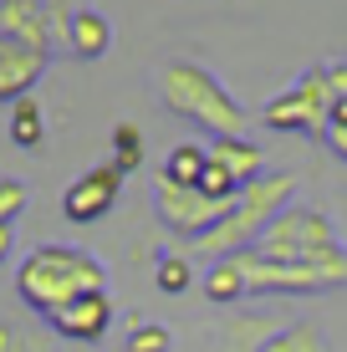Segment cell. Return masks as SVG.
<instances>
[{"label":"cell","mask_w":347,"mask_h":352,"mask_svg":"<svg viewBox=\"0 0 347 352\" xmlns=\"http://www.w3.org/2000/svg\"><path fill=\"white\" fill-rule=\"evenodd\" d=\"M92 291H107V265L87 245H62V240L36 245L16 271V296L36 317H56L62 307L92 296Z\"/></svg>","instance_id":"cell-1"},{"label":"cell","mask_w":347,"mask_h":352,"mask_svg":"<svg viewBox=\"0 0 347 352\" xmlns=\"http://www.w3.org/2000/svg\"><path fill=\"white\" fill-rule=\"evenodd\" d=\"M159 97L169 113L199 123L214 138H245V107L235 102V92L210 67L189 62V56H174V62L159 67Z\"/></svg>","instance_id":"cell-2"},{"label":"cell","mask_w":347,"mask_h":352,"mask_svg":"<svg viewBox=\"0 0 347 352\" xmlns=\"http://www.w3.org/2000/svg\"><path fill=\"white\" fill-rule=\"evenodd\" d=\"M296 194V174H286V168H266L260 179H250L240 189V199L225 210V220L210 230V235L194 240L199 256L210 261H230V256H245V250H256V240L271 230V220L291 204Z\"/></svg>","instance_id":"cell-3"},{"label":"cell","mask_w":347,"mask_h":352,"mask_svg":"<svg viewBox=\"0 0 347 352\" xmlns=\"http://www.w3.org/2000/svg\"><path fill=\"white\" fill-rule=\"evenodd\" d=\"M260 261L276 265H347V245L337 235V225L312 204H286L271 220V230L256 240Z\"/></svg>","instance_id":"cell-4"},{"label":"cell","mask_w":347,"mask_h":352,"mask_svg":"<svg viewBox=\"0 0 347 352\" xmlns=\"http://www.w3.org/2000/svg\"><path fill=\"white\" fill-rule=\"evenodd\" d=\"M260 123L271 133L327 138V128H332V77H327V67H306L286 92H276L260 107Z\"/></svg>","instance_id":"cell-5"},{"label":"cell","mask_w":347,"mask_h":352,"mask_svg":"<svg viewBox=\"0 0 347 352\" xmlns=\"http://www.w3.org/2000/svg\"><path fill=\"white\" fill-rule=\"evenodd\" d=\"M123 179L128 174L113 159L87 168V174H77V184H67V194H62V214L71 225H98L102 214H113L117 194H123Z\"/></svg>","instance_id":"cell-6"},{"label":"cell","mask_w":347,"mask_h":352,"mask_svg":"<svg viewBox=\"0 0 347 352\" xmlns=\"http://www.w3.org/2000/svg\"><path fill=\"white\" fill-rule=\"evenodd\" d=\"M153 210H159V220L169 225V230H179V235H210L214 225L225 220V210L230 204H214V199H205L199 189H179V184H153Z\"/></svg>","instance_id":"cell-7"},{"label":"cell","mask_w":347,"mask_h":352,"mask_svg":"<svg viewBox=\"0 0 347 352\" xmlns=\"http://www.w3.org/2000/svg\"><path fill=\"white\" fill-rule=\"evenodd\" d=\"M0 36H16L41 52H56V46L67 52V26L46 0H0Z\"/></svg>","instance_id":"cell-8"},{"label":"cell","mask_w":347,"mask_h":352,"mask_svg":"<svg viewBox=\"0 0 347 352\" xmlns=\"http://www.w3.org/2000/svg\"><path fill=\"white\" fill-rule=\"evenodd\" d=\"M46 67H52V52L26 46V41H16V36H0V102L31 97V87L46 77Z\"/></svg>","instance_id":"cell-9"},{"label":"cell","mask_w":347,"mask_h":352,"mask_svg":"<svg viewBox=\"0 0 347 352\" xmlns=\"http://www.w3.org/2000/svg\"><path fill=\"white\" fill-rule=\"evenodd\" d=\"M52 322L56 337H67V342H102L107 327H113V301H107V291H92V296L71 301V307H62Z\"/></svg>","instance_id":"cell-10"},{"label":"cell","mask_w":347,"mask_h":352,"mask_svg":"<svg viewBox=\"0 0 347 352\" xmlns=\"http://www.w3.org/2000/svg\"><path fill=\"white\" fill-rule=\"evenodd\" d=\"M107 46H113V26H107L102 10L92 6H77L67 21V52L82 56V62H98V56H107Z\"/></svg>","instance_id":"cell-11"},{"label":"cell","mask_w":347,"mask_h":352,"mask_svg":"<svg viewBox=\"0 0 347 352\" xmlns=\"http://www.w3.org/2000/svg\"><path fill=\"white\" fill-rule=\"evenodd\" d=\"M199 296L214 301V307H230V301H245L250 296V281L240 271V261H210L205 271H199Z\"/></svg>","instance_id":"cell-12"},{"label":"cell","mask_w":347,"mask_h":352,"mask_svg":"<svg viewBox=\"0 0 347 352\" xmlns=\"http://www.w3.org/2000/svg\"><path fill=\"white\" fill-rule=\"evenodd\" d=\"M205 148H210V164L230 168V174L240 179V184H250V179H260V174H266V153H260L250 138H210Z\"/></svg>","instance_id":"cell-13"},{"label":"cell","mask_w":347,"mask_h":352,"mask_svg":"<svg viewBox=\"0 0 347 352\" xmlns=\"http://www.w3.org/2000/svg\"><path fill=\"white\" fill-rule=\"evenodd\" d=\"M281 332V322L276 317H266V311H245V317H235V322H225V352H260L271 342V337Z\"/></svg>","instance_id":"cell-14"},{"label":"cell","mask_w":347,"mask_h":352,"mask_svg":"<svg viewBox=\"0 0 347 352\" xmlns=\"http://www.w3.org/2000/svg\"><path fill=\"white\" fill-rule=\"evenodd\" d=\"M205 168H210V148H199V143H179V148H169L159 179H164V184H179V189H199Z\"/></svg>","instance_id":"cell-15"},{"label":"cell","mask_w":347,"mask_h":352,"mask_svg":"<svg viewBox=\"0 0 347 352\" xmlns=\"http://www.w3.org/2000/svg\"><path fill=\"white\" fill-rule=\"evenodd\" d=\"M10 143H16V148H41L46 143V113H41L36 97L10 102Z\"/></svg>","instance_id":"cell-16"},{"label":"cell","mask_w":347,"mask_h":352,"mask_svg":"<svg viewBox=\"0 0 347 352\" xmlns=\"http://www.w3.org/2000/svg\"><path fill=\"white\" fill-rule=\"evenodd\" d=\"M260 352H327V332L317 322H286Z\"/></svg>","instance_id":"cell-17"},{"label":"cell","mask_w":347,"mask_h":352,"mask_svg":"<svg viewBox=\"0 0 347 352\" xmlns=\"http://www.w3.org/2000/svg\"><path fill=\"white\" fill-rule=\"evenodd\" d=\"M153 281H159L164 296H189V286H194L199 276H194V261H189V256H169V250H159Z\"/></svg>","instance_id":"cell-18"},{"label":"cell","mask_w":347,"mask_h":352,"mask_svg":"<svg viewBox=\"0 0 347 352\" xmlns=\"http://www.w3.org/2000/svg\"><path fill=\"white\" fill-rule=\"evenodd\" d=\"M123 352H174V332H169L164 322H143V317H128Z\"/></svg>","instance_id":"cell-19"},{"label":"cell","mask_w":347,"mask_h":352,"mask_svg":"<svg viewBox=\"0 0 347 352\" xmlns=\"http://www.w3.org/2000/svg\"><path fill=\"white\" fill-rule=\"evenodd\" d=\"M113 164L123 168V174H133L143 164V128L138 123H117L113 128Z\"/></svg>","instance_id":"cell-20"},{"label":"cell","mask_w":347,"mask_h":352,"mask_svg":"<svg viewBox=\"0 0 347 352\" xmlns=\"http://www.w3.org/2000/svg\"><path fill=\"white\" fill-rule=\"evenodd\" d=\"M26 210V184L21 179H0V225H10Z\"/></svg>","instance_id":"cell-21"},{"label":"cell","mask_w":347,"mask_h":352,"mask_svg":"<svg viewBox=\"0 0 347 352\" xmlns=\"http://www.w3.org/2000/svg\"><path fill=\"white\" fill-rule=\"evenodd\" d=\"M327 77H332V102H337V97H347V62H332Z\"/></svg>","instance_id":"cell-22"},{"label":"cell","mask_w":347,"mask_h":352,"mask_svg":"<svg viewBox=\"0 0 347 352\" xmlns=\"http://www.w3.org/2000/svg\"><path fill=\"white\" fill-rule=\"evenodd\" d=\"M10 250H16V225H0V265L10 261Z\"/></svg>","instance_id":"cell-23"}]
</instances>
